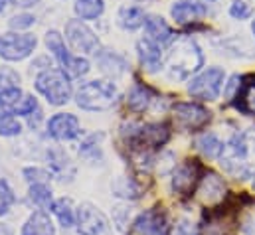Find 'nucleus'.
Masks as SVG:
<instances>
[{"instance_id": "11", "label": "nucleus", "mask_w": 255, "mask_h": 235, "mask_svg": "<svg viewBox=\"0 0 255 235\" xmlns=\"http://www.w3.org/2000/svg\"><path fill=\"white\" fill-rule=\"evenodd\" d=\"M174 117L186 130H202L212 120V113L198 103H176Z\"/></svg>"}, {"instance_id": "30", "label": "nucleus", "mask_w": 255, "mask_h": 235, "mask_svg": "<svg viewBox=\"0 0 255 235\" xmlns=\"http://www.w3.org/2000/svg\"><path fill=\"white\" fill-rule=\"evenodd\" d=\"M170 235H200V228L192 220L182 218L170 228Z\"/></svg>"}, {"instance_id": "2", "label": "nucleus", "mask_w": 255, "mask_h": 235, "mask_svg": "<svg viewBox=\"0 0 255 235\" xmlns=\"http://www.w3.org/2000/svg\"><path fill=\"white\" fill-rule=\"evenodd\" d=\"M115 101H117V87L103 79L89 81V83L81 85L79 91L75 93L77 107H81L85 111H105V109L113 107Z\"/></svg>"}, {"instance_id": "36", "label": "nucleus", "mask_w": 255, "mask_h": 235, "mask_svg": "<svg viewBox=\"0 0 255 235\" xmlns=\"http://www.w3.org/2000/svg\"><path fill=\"white\" fill-rule=\"evenodd\" d=\"M18 6H22V8H28V6H34V4H38V0H14Z\"/></svg>"}, {"instance_id": "27", "label": "nucleus", "mask_w": 255, "mask_h": 235, "mask_svg": "<svg viewBox=\"0 0 255 235\" xmlns=\"http://www.w3.org/2000/svg\"><path fill=\"white\" fill-rule=\"evenodd\" d=\"M22 132V124L18 118H14L12 115L0 111V136L10 138V136H18Z\"/></svg>"}, {"instance_id": "9", "label": "nucleus", "mask_w": 255, "mask_h": 235, "mask_svg": "<svg viewBox=\"0 0 255 235\" xmlns=\"http://www.w3.org/2000/svg\"><path fill=\"white\" fill-rule=\"evenodd\" d=\"M65 38L71 44V48L75 52H81V54H95L99 48L97 36L81 20H69L65 24Z\"/></svg>"}, {"instance_id": "21", "label": "nucleus", "mask_w": 255, "mask_h": 235, "mask_svg": "<svg viewBox=\"0 0 255 235\" xmlns=\"http://www.w3.org/2000/svg\"><path fill=\"white\" fill-rule=\"evenodd\" d=\"M194 146H196V150L202 152L206 158H212V160L218 158V160H220L226 142H224L216 132H202V134L194 140Z\"/></svg>"}, {"instance_id": "16", "label": "nucleus", "mask_w": 255, "mask_h": 235, "mask_svg": "<svg viewBox=\"0 0 255 235\" xmlns=\"http://www.w3.org/2000/svg\"><path fill=\"white\" fill-rule=\"evenodd\" d=\"M198 194H200L202 202H206V204H218L226 196V184H224V180L218 176V174L208 172L206 176L200 180Z\"/></svg>"}, {"instance_id": "33", "label": "nucleus", "mask_w": 255, "mask_h": 235, "mask_svg": "<svg viewBox=\"0 0 255 235\" xmlns=\"http://www.w3.org/2000/svg\"><path fill=\"white\" fill-rule=\"evenodd\" d=\"M34 16L32 14H18V16H12L10 20V28L12 30H22V28H30L34 24Z\"/></svg>"}, {"instance_id": "40", "label": "nucleus", "mask_w": 255, "mask_h": 235, "mask_svg": "<svg viewBox=\"0 0 255 235\" xmlns=\"http://www.w3.org/2000/svg\"><path fill=\"white\" fill-rule=\"evenodd\" d=\"M252 32H254V36H255V20L252 22Z\"/></svg>"}, {"instance_id": "26", "label": "nucleus", "mask_w": 255, "mask_h": 235, "mask_svg": "<svg viewBox=\"0 0 255 235\" xmlns=\"http://www.w3.org/2000/svg\"><path fill=\"white\" fill-rule=\"evenodd\" d=\"M16 202H18V198H16L14 188L10 186L8 180L0 178V220L6 218L12 212V208L16 206Z\"/></svg>"}, {"instance_id": "35", "label": "nucleus", "mask_w": 255, "mask_h": 235, "mask_svg": "<svg viewBox=\"0 0 255 235\" xmlns=\"http://www.w3.org/2000/svg\"><path fill=\"white\" fill-rule=\"evenodd\" d=\"M246 138H248V144L254 146V150H255V128H252L250 132H246Z\"/></svg>"}, {"instance_id": "39", "label": "nucleus", "mask_w": 255, "mask_h": 235, "mask_svg": "<svg viewBox=\"0 0 255 235\" xmlns=\"http://www.w3.org/2000/svg\"><path fill=\"white\" fill-rule=\"evenodd\" d=\"M252 178H254V180H252V186H254V190H255V172L252 174Z\"/></svg>"}, {"instance_id": "12", "label": "nucleus", "mask_w": 255, "mask_h": 235, "mask_svg": "<svg viewBox=\"0 0 255 235\" xmlns=\"http://www.w3.org/2000/svg\"><path fill=\"white\" fill-rule=\"evenodd\" d=\"M81 134L79 118L71 113H58L48 120V136L58 142H69Z\"/></svg>"}, {"instance_id": "4", "label": "nucleus", "mask_w": 255, "mask_h": 235, "mask_svg": "<svg viewBox=\"0 0 255 235\" xmlns=\"http://www.w3.org/2000/svg\"><path fill=\"white\" fill-rule=\"evenodd\" d=\"M46 46L48 50L54 54V58L58 59L62 71H64L67 77L71 79H77V77H83L87 71H89V61L85 58H75L67 52L64 44V38L60 36V32L56 30H50L46 34Z\"/></svg>"}, {"instance_id": "31", "label": "nucleus", "mask_w": 255, "mask_h": 235, "mask_svg": "<svg viewBox=\"0 0 255 235\" xmlns=\"http://www.w3.org/2000/svg\"><path fill=\"white\" fill-rule=\"evenodd\" d=\"M22 174H24V178H26V182H28V184L48 182V180H50V176H52L48 170L38 168V166H28V168H24V170H22Z\"/></svg>"}, {"instance_id": "1", "label": "nucleus", "mask_w": 255, "mask_h": 235, "mask_svg": "<svg viewBox=\"0 0 255 235\" xmlns=\"http://www.w3.org/2000/svg\"><path fill=\"white\" fill-rule=\"evenodd\" d=\"M204 63V56L192 38H180L168 58V73L172 79H186Z\"/></svg>"}, {"instance_id": "3", "label": "nucleus", "mask_w": 255, "mask_h": 235, "mask_svg": "<svg viewBox=\"0 0 255 235\" xmlns=\"http://www.w3.org/2000/svg\"><path fill=\"white\" fill-rule=\"evenodd\" d=\"M36 91L46 97V101L54 107H62L71 97L69 77L62 69H44L36 77Z\"/></svg>"}, {"instance_id": "22", "label": "nucleus", "mask_w": 255, "mask_h": 235, "mask_svg": "<svg viewBox=\"0 0 255 235\" xmlns=\"http://www.w3.org/2000/svg\"><path fill=\"white\" fill-rule=\"evenodd\" d=\"M150 103H152V91H150L148 87H144V85H134V87L130 89V93H128V97H127V105L132 111L140 113V111L148 109Z\"/></svg>"}, {"instance_id": "24", "label": "nucleus", "mask_w": 255, "mask_h": 235, "mask_svg": "<svg viewBox=\"0 0 255 235\" xmlns=\"http://www.w3.org/2000/svg\"><path fill=\"white\" fill-rule=\"evenodd\" d=\"M119 22L127 30H136V28L144 26V22H146L144 10L140 6H125L119 12Z\"/></svg>"}, {"instance_id": "29", "label": "nucleus", "mask_w": 255, "mask_h": 235, "mask_svg": "<svg viewBox=\"0 0 255 235\" xmlns=\"http://www.w3.org/2000/svg\"><path fill=\"white\" fill-rule=\"evenodd\" d=\"M20 83V75L12 69V67H0V91H8L18 87Z\"/></svg>"}, {"instance_id": "5", "label": "nucleus", "mask_w": 255, "mask_h": 235, "mask_svg": "<svg viewBox=\"0 0 255 235\" xmlns=\"http://www.w3.org/2000/svg\"><path fill=\"white\" fill-rule=\"evenodd\" d=\"M226 73L222 67H208L192 77L188 83V93L198 101H216L224 87Z\"/></svg>"}, {"instance_id": "17", "label": "nucleus", "mask_w": 255, "mask_h": 235, "mask_svg": "<svg viewBox=\"0 0 255 235\" xmlns=\"http://www.w3.org/2000/svg\"><path fill=\"white\" fill-rule=\"evenodd\" d=\"M196 164H182L174 176H172V192L178 194V196H190L198 184V172H196Z\"/></svg>"}, {"instance_id": "38", "label": "nucleus", "mask_w": 255, "mask_h": 235, "mask_svg": "<svg viewBox=\"0 0 255 235\" xmlns=\"http://www.w3.org/2000/svg\"><path fill=\"white\" fill-rule=\"evenodd\" d=\"M250 103H252V111H255V95L250 99Z\"/></svg>"}, {"instance_id": "28", "label": "nucleus", "mask_w": 255, "mask_h": 235, "mask_svg": "<svg viewBox=\"0 0 255 235\" xmlns=\"http://www.w3.org/2000/svg\"><path fill=\"white\" fill-rule=\"evenodd\" d=\"M254 14V6L248 0H234L230 6V16L236 20H248Z\"/></svg>"}, {"instance_id": "37", "label": "nucleus", "mask_w": 255, "mask_h": 235, "mask_svg": "<svg viewBox=\"0 0 255 235\" xmlns=\"http://www.w3.org/2000/svg\"><path fill=\"white\" fill-rule=\"evenodd\" d=\"M6 2H8V0H0V12L6 8Z\"/></svg>"}, {"instance_id": "34", "label": "nucleus", "mask_w": 255, "mask_h": 235, "mask_svg": "<svg viewBox=\"0 0 255 235\" xmlns=\"http://www.w3.org/2000/svg\"><path fill=\"white\" fill-rule=\"evenodd\" d=\"M0 235H14V230L8 224H2L0 222Z\"/></svg>"}, {"instance_id": "23", "label": "nucleus", "mask_w": 255, "mask_h": 235, "mask_svg": "<svg viewBox=\"0 0 255 235\" xmlns=\"http://www.w3.org/2000/svg\"><path fill=\"white\" fill-rule=\"evenodd\" d=\"M111 190H113V194L117 196V198H121V200H138L140 198V188H138V184L134 182V178H127V176H121L117 178V182L115 184H111Z\"/></svg>"}, {"instance_id": "19", "label": "nucleus", "mask_w": 255, "mask_h": 235, "mask_svg": "<svg viewBox=\"0 0 255 235\" xmlns=\"http://www.w3.org/2000/svg\"><path fill=\"white\" fill-rule=\"evenodd\" d=\"M136 50H138V59H140V65L142 69L154 73L162 67V52H160V46L152 44L150 40H140L136 44Z\"/></svg>"}, {"instance_id": "10", "label": "nucleus", "mask_w": 255, "mask_h": 235, "mask_svg": "<svg viewBox=\"0 0 255 235\" xmlns=\"http://www.w3.org/2000/svg\"><path fill=\"white\" fill-rule=\"evenodd\" d=\"M0 109L8 115H20V117H28L38 109V101L24 93L20 87L8 89V91H0Z\"/></svg>"}, {"instance_id": "8", "label": "nucleus", "mask_w": 255, "mask_h": 235, "mask_svg": "<svg viewBox=\"0 0 255 235\" xmlns=\"http://www.w3.org/2000/svg\"><path fill=\"white\" fill-rule=\"evenodd\" d=\"M38 46L36 36L32 34H2L0 36V58L6 61L26 59Z\"/></svg>"}, {"instance_id": "25", "label": "nucleus", "mask_w": 255, "mask_h": 235, "mask_svg": "<svg viewBox=\"0 0 255 235\" xmlns=\"http://www.w3.org/2000/svg\"><path fill=\"white\" fill-rule=\"evenodd\" d=\"M73 8L81 20H95L105 12V2L103 0H77Z\"/></svg>"}, {"instance_id": "7", "label": "nucleus", "mask_w": 255, "mask_h": 235, "mask_svg": "<svg viewBox=\"0 0 255 235\" xmlns=\"http://www.w3.org/2000/svg\"><path fill=\"white\" fill-rule=\"evenodd\" d=\"M75 230L79 232V235H107L111 230V224L95 204L81 202L77 206Z\"/></svg>"}, {"instance_id": "20", "label": "nucleus", "mask_w": 255, "mask_h": 235, "mask_svg": "<svg viewBox=\"0 0 255 235\" xmlns=\"http://www.w3.org/2000/svg\"><path fill=\"white\" fill-rule=\"evenodd\" d=\"M54 192L50 188L48 182H38V184H30L28 186V202L40 210V212H50L52 204H54Z\"/></svg>"}, {"instance_id": "13", "label": "nucleus", "mask_w": 255, "mask_h": 235, "mask_svg": "<svg viewBox=\"0 0 255 235\" xmlns=\"http://www.w3.org/2000/svg\"><path fill=\"white\" fill-rule=\"evenodd\" d=\"M18 235H58V228L50 212L34 210L20 226Z\"/></svg>"}, {"instance_id": "32", "label": "nucleus", "mask_w": 255, "mask_h": 235, "mask_svg": "<svg viewBox=\"0 0 255 235\" xmlns=\"http://www.w3.org/2000/svg\"><path fill=\"white\" fill-rule=\"evenodd\" d=\"M242 77L240 75H232L230 77V81L226 83V87H224V95H226V99H236V97H240V89H242Z\"/></svg>"}, {"instance_id": "18", "label": "nucleus", "mask_w": 255, "mask_h": 235, "mask_svg": "<svg viewBox=\"0 0 255 235\" xmlns=\"http://www.w3.org/2000/svg\"><path fill=\"white\" fill-rule=\"evenodd\" d=\"M50 214L54 216V220L58 222V226L62 230H73L75 228V220H77V208L73 206V202L69 198H58L52 204Z\"/></svg>"}, {"instance_id": "14", "label": "nucleus", "mask_w": 255, "mask_h": 235, "mask_svg": "<svg viewBox=\"0 0 255 235\" xmlns=\"http://www.w3.org/2000/svg\"><path fill=\"white\" fill-rule=\"evenodd\" d=\"M172 18L176 20V24H192L202 20L208 14V6L202 0H178L172 10H170Z\"/></svg>"}, {"instance_id": "6", "label": "nucleus", "mask_w": 255, "mask_h": 235, "mask_svg": "<svg viewBox=\"0 0 255 235\" xmlns=\"http://www.w3.org/2000/svg\"><path fill=\"white\" fill-rule=\"evenodd\" d=\"M127 235H170L166 212L160 206L142 210L128 224Z\"/></svg>"}, {"instance_id": "15", "label": "nucleus", "mask_w": 255, "mask_h": 235, "mask_svg": "<svg viewBox=\"0 0 255 235\" xmlns=\"http://www.w3.org/2000/svg\"><path fill=\"white\" fill-rule=\"evenodd\" d=\"M144 32H146V40H150L152 44H156L160 48L170 44L172 38H174L172 28L160 16H148L146 22H144Z\"/></svg>"}]
</instances>
